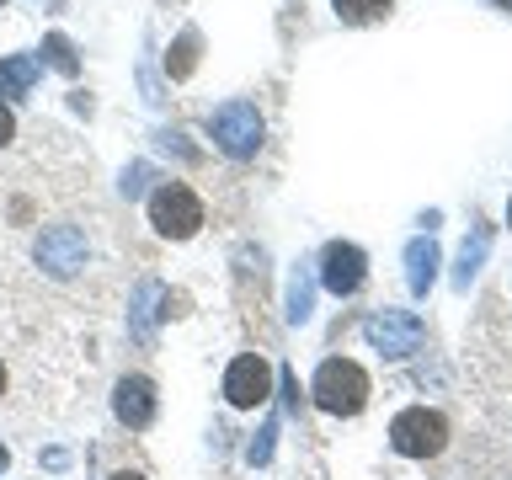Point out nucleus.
Instances as JSON below:
<instances>
[{"label":"nucleus","instance_id":"nucleus-1","mask_svg":"<svg viewBox=\"0 0 512 480\" xmlns=\"http://www.w3.org/2000/svg\"><path fill=\"white\" fill-rule=\"evenodd\" d=\"M310 395H315V406L331 411V416H358L368 406V374L352 358H326L315 368Z\"/></svg>","mask_w":512,"mask_h":480},{"label":"nucleus","instance_id":"nucleus-2","mask_svg":"<svg viewBox=\"0 0 512 480\" xmlns=\"http://www.w3.org/2000/svg\"><path fill=\"white\" fill-rule=\"evenodd\" d=\"M150 224L166 240H187V235H198V224H203V203H198V192H192L187 182H160L150 192Z\"/></svg>","mask_w":512,"mask_h":480},{"label":"nucleus","instance_id":"nucleus-3","mask_svg":"<svg viewBox=\"0 0 512 480\" xmlns=\"http://www.w3.org/2000/svg\"><path fill=\"white\" fill-rule=\"evenodd\" d=\"M443 443H448V422L427 406H411L390 422V448L406 459H432V454H443Z\"/></svg>","mask_w":512,"mask_h":480},{"label":"nucleus","instance_id":"nucleus-4","mask_svg":"<svg viewBox=\"0 0 512 480\" xmlns=\"http://www.w3.org/2000/svg\"><path fill=\"white\" fill-rule=\"evenodd\" d=\"M208 134H214V144L224 155L246 160L262 150V112H256V102H224L214 118H208Z\"/></svg>","mask_w":512,"mask_h":480},{"label":"nucleus","instance_id":"nucleus-5","mask_svg":"<svg viewBox=\"0 0 512 480\" xmlns=\"http://www.w3.org/2000/svg\"><path fill=\"white\" fill-rule=\"evenodd\" d=\"M363 336L374 352H384V358H411V352L427 342V326L411 310H374L363 320Z\"/></svg>","mask_w":512,"mask_h":480},{"label":"nucleus","instance_id":"nucleus-6","mask_svg":"<svg viewBox=\"0 0 512 480\" xmlns=\"http://www.w3.org/2000/svg\"><path fill=\"white\" fill-rule=\"evenodd\" d=\"M267 395H272V363L262 352H240V358L224 368V400L240 411H251V406H267Z\"/></svg>","mask_w":512,"mask_h":480},{"label":"nucleus","instance_id":"nucleus-7","mask_svg":"<svg viewBox=\"0 0 512 480\" xmlns=\"http://www.w3.org/2000/svg\"><path fill=\"white\" fill-rule=\"evenodd\" d=\"M363 278H368V256L352 246V240H331V246L320 251V283H326L336 299L358 294Z\"/></svg>","mask_w":512,"mask_h":480},{"label":"nucleus","instance_id":"nucleus-8","mask_svg":"<svg viewBox=\"0 0 512 480\" xmlns=\"http://www.w3.org/2000/svg\"><path fill=\"white\" fill-rule=\"evenodd\" d=\"M38 262L54 272V278H70V272L86 267V235H80L75 224H54V230H43Z\"/></svg>","mask_w":512,"mask_h":480},{"label":"nucleus","instance_id":"nucleus-9","mask_svg":"<svg viewBox=\"0 0 512 480\" xmlns=\"http://www.w3.org/2000/svg\"><path fill=\"white\" fill-rule=\"evenodd\" d=\"M155 384L144 379V374H128V379H118V390H112V411H118V422L123 427H134V432H144L155 422Z\"/></svg>","mask_w":512,"mask_h":480},{"label":"nucleus","instance_id":"nucleus-10","mask_svg":"<svg viewBox=\"0 0 512 480\" xmlns=\"http://www.w3.org/2000/svg\"><path fill=\"white\" fill-rule=\"evenodd\" d=\"M432 278H438V240L416 235L406 246V283H411V294H427Z\"/></svg>","mask_w":512,"mask_h":480},{"label":"nucleus","instance_id":"nucleus-11","mask_svg":"<svg viewBox=\"0 0 512 480\" xmlns=\"http://www.w3.org/2000/svg\"><path fill=\"white\" fill-rule=\"evenodd\" d=\"M32 80H38V59H32V54L0 59V96H22Z\"/></svg>","mask_w":512,"mask_h":480},{"label":"nucleus","instance_id":"nucleus-12","mask_svg":"<svg viewBox=\"0 0 512 480\" xmlns=\"http://www.w3.org/2000/svg\"><path fill=\"white\" fill-rule=\"evenodd\" d=\"M198 48H203V38H198V32H182V38H176L171 43V54H166V70H171V80H187L192 70H198Z\"/></svg>","mask_w":512,"mask_h":480},{"label":"nucleus","instance_id":"nucleus-13","mask_svg":"<svg viewBox=\"0 0 512 480\" xmlns=\"http://www.w3.org/2000/svg\"><path fill=\"white\" fill-rule=\"evenodd\" d=\"M336 16H342L347 27H363V22H379V16H390V0H331Z\"/></svg>","mask_w":512,"mask_h":480},{"label":"nucleus","instance_id":"nucleus-14","mask_svg":"<svg viewBox=\"0 0 512 480\" xmlns=\"http://www.w3.org/2000/svg\"><path fill=\"white\" fill-rule=\"evenodd\" d=\"M43 54H48V64H54L59 75H75V70H80V59H75V43L64 38V32H48V38H43Z\"/></svg>","mask_w":512,"mask_h":480},{"label":"nucleus","instance_id":"nucleus-15","mask_svg":"<svg viewBox=\"0 0 512 480\" xmlns=\"http://www.w3.org/2000/svg\"><path fill=\"white\" fill-rule=\"evenodd\" d=\"M486 246H491L486 230H475V240H464V251H459V288H470V278L480 272V256H486Z\"/></svg>","mask_w":512,"mask_h":480},{"label":"nucleus","instance_id":"nucleus-16","mask_svg":"<svg viewBox=\"0 0 512 480\" xmlns=\"http://www.w3.org/2000/svg\"><path fill=\"white\" fill-rule=\"evenodd\" d=\"M310 304H315V288H310V272H299L294 288H288V320H310Z\"/></svg>","mask_w":512,"mask_h":480},{"label":"nucleus","instance_id":"nucleus-17","mask_svg":"<svg viewBox=\"0 0 512 480\" xmlns=\"http://www.w3.org/2000/svg\"><path fill=\"white\" fill-rule=\"evenodd\" d=\"M160 294V283H150V278H144L139 283V294H134V331L139 336H150V299Z\"/></svg>","mask_w":512,"mask_h":480},{"label":"nucleus","instance_id":"nucleus-18","mask_svg":"<svg viewBox=\"0 0 512 480\" xmlns=\"http://www.w3.org/2000/svg\"><path fill=\"white\" fill-rule=\"evenodd\" d=\"M272 438H278V422H267V427H262V438L246 448V459H251V464H267V459H272Z\"/></svg>","mask_w":512,"mask_h":480},{"label":"nucleus","instance_id":"nucleus-19","mask_svg":"<svg viewBox=\"0 0 512 480\" xmlns=\"http://www.w3.org/2000/svg\"><path fill=\"white\" fill-rule=\"evenodd\" d=\"M144 182H150V166H128L123 171V198H139Z\"/></svg>","mask_w":512,"mask_h":480},{"label":"nucleus","instance_id":"nucleus-20","mask_svg":"<svg viewBox=\"0 0 512 480\" xmlns=\"http://www.w3.org/2000/svg\"><path fill=\"white\" fill-rule=\"evenodd\" d=\"M11 134H16V118H11V107L0 102V144H11Z\"/></svg>","mask_w":512,"mask_h":480},{"label":"nucleus","instance_id":"nucleus-21","mask_svg":"<svg viewBox=\"0 0 512 480\" xmlns=\"http://www.w3.org/2000/svg\"><path fill=\"white\" fill-rule=\"evenodd\" d=\"M112 480H144L139 470H118V475H112Z\"/></svg>","mask_w":512,"mask_h":480},{"label":"nucleus","instance_id":"nucleus-22","mask_svg":"<svg viewBox=\"0 0 512 480\" xmlns=\"http://www.w3.org/2000/svg\"><path fill=\"white\" fill-rule=\"evenodd\" d=\"M6 464H11V448H6V443H0V470H6Z\"/></svg>","mask_w":512,"mask_h":480},{"label":"nucleus","instance_id":"nucleus-23","mask_svg":"<svg viewBox=\"0 0 512 480\" xmlns=\"http://www.w3.org/2000/svg\"><path fill=\"white\" fill-rule=\"evenodd\" d=\"M0 395H6V368H0Z\"/></svg>","mask_w":512,"mask_h":480},{"label":"nucleus","instance_id":"nucleus-24","mask_svg":"<svg viewBox=\"0 0 512 480\" xmlns=\"http://www.w3.org/2000/svg\"><path fill=\"white\" fill-rule=\"evenodd\" d=\"M496 6H507V11H512V0H496Z\"/></svg>","mask_w":512,"mask_h":480},{"label":"nucleus","instance_id":"nucleus-25","mask_svg":"<svg viewBox=\"0 0 512 480\" xmlns=\"http://www.w3.org/2000/svg\"><path fill=\"white\" fill-rule=\"evenodd\" d=\"M507 219H512V203H507Z\"/></svg>","mask_w":512,"mask_h":480}]
</instances>
